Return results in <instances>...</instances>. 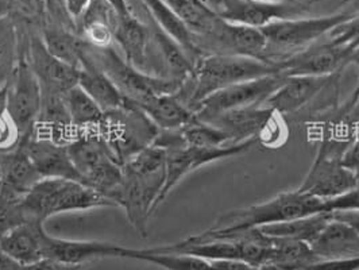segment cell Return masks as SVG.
Here are the masks:
<instances>
[{
  "mask_svg": "<svg viewBox=\"0 0 359 270\" xmlns=\"http://www.w3.org/2000/svg\"><path fill=\"white\" fill-rule=\"evenodd\" d=\"M341 73L330 76H285L283 86L270 96L265 106L276 114H297L315 100H320Z\"/></svg>",
  "mask_w": 359,
  "mask_h": 270,
  "instance_id": "cell-16",
  "label": "cell"
},
{
  "mask_svg": "<svg viewBox=\"0 0 359 270\" xmlns=\"http://www.w3.org/2000/svg\"><path fill=\"white\" fill-rule=\"evenodd\" d=\"M276 112L266 106L239 108L214 115L205 121H200L220 128L233 138L235 144L252 138H261L266 128L274 121Z\"/></svg>",
  "mask_w": 359,
  "mask_h": 270,
  "instance_id": "cell-21",
  "label": "cell"
},
{
  "mask_svg": "<svg viewBox=\"0 0 359 270\" xmlns=\"http://www.w3.org/2000/svg\"><path fill=\"white\" fill-rule=\"evenodd\" d=\"M341 163L346 169H348L359 184V133L353 138V141L347 146L346 151L343 153Z\"/></svg>",
  "mask_w": 359,
  "mask_h": 270,
  "instance_id": "cell-41",
  "label": "cell"
},
{
  "mask_svg": "<svg viewBox=\"0 0 359 270\" xmlns=\"http://www.w3.org/2000/svg\"><path fill=\"white\" fill-rule=\"evenodd\" d=\"M262 1H278V3H304L300 0H262Z\"/></svg>",
  "mask_w": 359,
  "mask_h": 270,
  "instance_id": "cell-47",
  "label": "cell"
},
{
  "mask_svg": "<svg viewBox=\"0 0 359 270\" xmlns=\"http://www.w3.org/2000/svg\"><path fill=\"white\" fill-rule=\"evenodd\" d=\"M118 207L115 201L81 181L42 179L22 198V210L29 220L45 223L65 212Z\"/></svg>",
  "mask_w": 359,
  "mask_h": 270,
  "instance_id": "cell-3",
  "label": "cell"
},
{
  "mask_svg": "<svg viewBox=\"0 0 359 270\" xmlns=\"http://www.w3.org/2000/svg\"><path fill=\"white\" fill-rule=\"evenodd\" d=\"M46 49L58 60L80 69L86 41L67 26L46 22L41 33Z\"/></svg>",
  "mask_w": 359,
  "mask_h": 270,
  "instance_id": "cell-30",
  "label": "cell"
},
{
  "mask_svg": "<svg viewBox=\"0 0 359 270\" xmlns=\"http://www.w3.org/2000/svg\"><path fill=\"white\" fill-rule=\"evenodd\" d=\"M48 231L39 220H26L0 236V252L20 268L45 258Z\"/></svg>",
  "mask_w": 359,
  "mask_h": 270,
  "instance_id": "cell-19",
  "label": "cell"
},
{
  "mask_svg": "<svg viewBox=\"0 0 359 270\" xmlns=\"http://www.w3.org/2000/svg\"><path fill=\"white\" fill-rule=\"evenodd\" d=\"M22 198L23 196L0 187V236L29 220L22 210Z\"/></svg>",
  "mask_w": 359,
  "mask_h": 270,
  "instance_id": "cell-36",
  "label": "cell"
},
{
  "mask_svg": "<svg viewBox=\"0 0 359 270\" xmlns=\"http://www.w3.org/2000/svg\"><path fill=\"white\" fill-rule=\"evenodd\" d=\"M325 38L350 53L355 50L359 46V10L354 11V14L346 22L331 30Z\"/></svg>",
  "mask_w": 359,
  "mask_h": 270,
  "instance_id": "cell-38",
  "label": "cell"
},
{
  "mask_svg": "<svg viewBox=\"0 0 359 270\" xmlns=\"http://www.w3.org/2000/svg\"><path fill=\"white\" fill-rule=\"evenodd\" d=\"M311 3H278L262 0H217L215 13L224 20L262 29L283 19L300 18Z\"/></svg>",
  "mask_w": 359,
  "mask_h": 270,
  "instance_id": "cell-13",
  "label": "cell"
},
{
  "mask_svg": "<svg viewBox=\"0 0 359 270\" xmlns=\"http://www.w3.org/2000/svg\"><path fill=\"white\" fill-rule=\"evenodd\" d=\"M42 180L29 156L18 149L0 153V187L25 196L38 181Z\"/></svg>",
  "mask_w": 359,
  "mask_h": 270,
  "instance_id": "cell-28",
  "label": "cell"
},
{
  "mask_svg": "<svg viewBox=\"0 0 359 270\" xmlns=\"http://www.w3.org/2000/svg\"><path fill=\"white\" fill-rule=\"evenodd\" d=\"M42 107V87L22 50L18 67L6 92V109L19 127L23 138L32 135Z\"/></svg>",
  "mask_w": 359,
  "mask_h": 270,
  "instance_id": "cell-11",
  "label": "cell"
},
{
  "mask_svg": "<svg viewBox=\"0 0 359 270\" xmlns=\"http://www.w3.org/2000/svg\"><path fill=\"white\" fill-rule=\"evenodd\" d=\"M353 14L354 11L348 8L330 15L283 19L270 23L261 29L268 41L266 60L276 65L280 60L320 41Z\"/></svg>",
  "mask_w": 359,
  "mask_h": 270,
  "instance_id": "cell-7",
  "label": "cell"
},
{
  "mask_svg": "<svg viewBox=\"0 0 359 270\" xmlns=\"http://www.w3.org/2000/svg\"><path fill=\"white\" fill-rule=\"evenodd\" d=\"M20 54L17 22L8 13L0 10V90H7V84L18 67Z\"/></svg>",
  "mask_w": 359,
  "mask_h": 270,
  "instance_id": "cell-33",
  "label": "cell"
},
{
  "mask_svg": "<svg viewBox=\"0 0 359 270\" xmlns=\"http://www.w3.org/2000/svg\"><path fill=\"white\" fill-rule=\"evenodd\" d=\"M62 3L68 17L72 19L73 23H76L90 8L93 0H62Z\"/></svg>",
  "mask_w": 359,
  "mask_h": 270,
  "instance_id": "cell-43",
  "label": "cell"
},
{
  "mask_svg": "<svg viewBox=\"0 0 359 270\" xmlns=\"http://www.w3.org/2000/svg\"><path fill=\"white\" fill-rule=\"evenodd\" d=\"M67 149L81 181L115 201L123 179V165L102 135L96 130L83 133Z\"/></svg>",
  "mask_w": 359,
  "mask_h": 270,
  "instance_id": "cell-5",
  "label": "cell"
},
{
  "mask_svg": "<svg viewBox=\"0 0 359 270\" xmlns=\"http://www.w3.org/2000/svg\"><path fill=\"white\" fill-rule=\"evenodd\" d=\"M106 1L118 17H125V15L131 14V8H130L127 0H106Z\"/></svg>",
  "mask_w": 359,
  "mask_h": 270,
  "instance_id": "cell-46",
  "label": "cell"
},
{
  "mask_svg": "<svg viewBox=\"0 0 359 270\" xmlns=\"http://www.w3.org/2000/svg\"><path fill=\"white\" fill-rule=\"evenodd\" d=\"M319 212H327L325 201L308 196L294 189L283 192L276 198L259 204L224 212L216 219L215 223L207 230V233L233 234Z\"/></svg>",
  "mask_w": 359,
  "mask_h": 270,
  "instance_id": "cell-2",
  "label": "cell"
},
{
  "mask_svg": "<svg viewBox=\"0 0 359 270\" xmlns=\"http://www.w3.org/2000/svg\"><path fill=\"white\" fill-rule=\"evenodd\" d=\"M22 140L23 135L19 127L6 109V112L0 115V153H7L18 149Z\"/></svg>",
  "mask_w": 359,
  "mask_h": 270,
  "instance_id": "cell-39",
  "label": "cell"
},
{
  "mask_svg": "<svg viewBox=\"0 0 359 270\" xmlns=\"http://www.w3.org/2000/svg\"><path fill=\"white\" fill-rule=\"evenodd\" d=\"M19 146L34 163L42 179L81 181L65 144L27 135Z\"/></svg>",
  "mask_w": 359,
  "mask_h": 270,
  "instance_id": "cell-20",
  "label": "cell"
},
{
  "mask_svg": "<svg viewBox=\"0 0 359 270\" xmlns=\"http://www.w3.org/2000/svg\"><path fill=\"white\" fill-rule=\"evenodd\" d=\"M331 212H319L313 215L303 216L281 222L276 224H268L259 227L258 230L265 235L274 238H285L292 241H299L309 245L331 220Z\"/></svg>",
  "mask_w": 359,
  "mask_h": 270,
  "instance_id": "cell-31",
  "label": "cell"
},
{
  "mask_svg": "<svg viewBox=\"0 0 359 270\" xmlns=\"http://www.w3.org/2000/svg\"><path fill=\"white\" fill-rule=\"evenodd\" d=\"M350 52L322 38L306 49L280 60L276 65L284 76H330L341 72Z\"/></svg>",
  "mask_w": 359,
  "mask_h": 270,
  "instance_id": "cell-14",
  "label": "cell"
},
{
  "mask_svg": "<svg viewBox=\"0 0 359 270\" xmlns=\"http://www.w3.org/2000/svg\"><path fill=\"white\" fill-rule=\"evenodd\" d=\"M64 103L68 109L73 127L80 135L83 133L95 131L103 122L106 112L79 86L73 87L72 90L64 95Z\"/></svg>",
  "mask_w": 359,
  "mask_h": 270,
  "instance_id": "cell-32",
  "label": "cell"
},
{
  "mask_svg": "<svg viewBox=\"0 0 359 270\" xmlns=\"http://www.w3.org/2000/svg\"><path fill=\"white\" fill-rule=\"evenodd\" d=\"M144 4L147 17L151 19L158 27L172 36L180 46L187 52L189 58L196 65L203 57L198 50L196 36L185 26V23L175 14V11L163 0H141Z\"/></svg>",
  "mask_w": 359,
  "mask_h": 270,
  "instance_id": "cell-29",
  "label": "cell"
},
{
  "mask_svg": "<svg viewBox=\"0 0 359 270\" xmlns=\"http://www.w3.org/2000/svg\"><path fill=\"white\" fill-rule=\"evenodd\" d=\"M274 73H280L278 67L266 61L242 55L208 54L198 60L192 77L177 95L194 111L200 102L217 90Z\"/></svg>",
  "mask_w": 359,
  "mask_h": 270,
  "instance_id": "cell-1",
  "label": "cell"
},
{
  "mask_svg": "<svg viewBox=\"0 0 359 270\" xmlns=\"http://www.w3.org/2000/svg\"><path fill=\"white\" fill-rule=\"evenodd\" d=\"M77 86L87 92L92 100L104 112L123 107L128 102L107 74L99 69L90 58H87L84 52L79 69Z\"/></svg>",
  "mask_w": 359,
  "mask_h": 270,
  "instance_id": "cell-26",
  "label": "cell"
},
{
  "mask_svg": "<svg viewBox=\"0 0 359 270\" xmlns=\"http://www.w3.org/2000/svg\"><path fill=\"white\" fill-rule=\"evenodd\" d=\"M181 135L185 144L192 147H220L235 144L233 138L220 128L200 122L198 119L181 128Z\"/></svg>",
  "mask_w": 359,
  "mask_h": 270,
  "instance_id": "cell-35",
  "label": "cell"
},
{
  "mask_svg": "<svg viewBox=\"0 0 359 270\" xmlns=\"http://www.w3.org/2000/svg\"><path fill=\"white\" fill-rule=\"evenodd\" d=\"M327 212L335 211H359V185L339 198L325 201Z\"/></svg>",
  "mask_w": 359,
  "mask_h": 270,
  "instance_id": "cell-40",
  "label": "cell"
},
{
  "mask_svg": "<svg viewBox=\"0 0 359 270\" xmlns=\"http://www.w3.org/2000/svg\"><path fill=\"white\" fill-rule=\"evenodd\" d=\"M331 215L334 219H338L350 224L359 233V211H335V212H331Z\"/></svg>",
  "mask_w": 359,
  "mask_h": 270,
  "instance_id": "cell-45",
  "label": "cell"
},
{
  "mask_svg": "<svg viewBox=\"0 0 359 270\" xmlns=\"http://www.w3.org/2000/svg\"><path fill=\"white\" fill-rule=\"evenodd\" d=\"M126 252V246L104 241L65 239L50 234L46 235L45 241V258L74 266H84L104 258H123Z\"/></svg>",
  "mask_w": 359,
  "mask_h": 270,
  "instance_id": "cell-18",
  "label": "cell"
},
{
  "mask_svg": "<svg viewBox=\"0 0 359 270\" xmlns=\"http://www.w3.org/2000/svg\"><path fill=\"white\" fill-rule=\"evenodd\" d=\"M84 55L107 74L127 100L137 106L154 95L179 93L185 84L179 80L153 76L135 69L111 46L96 48L86 42Z\"/></svg>",
  "mask_w": 359,
  "mask_h": 270,
  "instance_id": "cell-6",
  "label": "cell"
},
{
  "mask_svg": "<svg viewBox=\"0 0 359 270\" xmlns=\"http://www.w3.org/2000/svg\"><path fill=\"white\" fill-rule=\"evenodd\" d=\"M309 248L319 261L359 259V233L350 224L331 217Z\"/></svg>",
  "mask_w": 359,
  "mask_h": 270,
  "instance_id": "cell-22",
  "label": "cell"
},
{
  "mask_svg": "<svg viewBox=\"0 0 359 270\" xmlns=\"http://www.w3.org/2000/svg\"><path fill=\"white\" fill-rule=\"evenodd\" d=\"M196 38L214 32L220 17L200 0H163Z\"/></svg>",
  "mask_w": 359,
  "mask_h": 270,
  "instance_id": "cell-34",
  "label": "cell"
},
{
  "mask_svg": "<svg viewBox=\"0 0 359 270\" xmlns=\"http://www.w3.org/2000/svg\"><path fill=\"white\" fill-rule=\"evenodd\" d=\"M96 131L107 142L122 165L153 144L160 133L158 127L144 111L130 100L123 107L106 112L103 122Z\"/></svg>",
  "mask_w": 359,
  "mask_h": 270,
  "instance_id": "cell-8",
  "label": "cell"
},
{
  "mask_svg": "<svg viewBox=\"0 0 359 270\" xmlns=\"http://www.w3.org/2000/svg\"><path fill=\"white\" fill-rule=\"evenodd\" d=\"M116 14L106 0H93L84 15L74 23L76 33L96 48L111 46Z\"/></svg>",
  "mask_w": 359,
  "mask_h": 270,
  "instance_id": "cell-27",
  "label": "cell"
},
{
  "mask_svg": "<svg viewBox=\"0 0 359 270\" xmlns=\"http://www.w3.org/2000/svg\"><path fill=\"white\" fill-rule=\"evenodd\" d=\"M285 80L283 73L236 83L217 90L200 102L194 109L198 121H205L214 115L239 108L265 106L270 96L278 90Z\"/></svg>",
  "mask_w": 359,
  "mask_h": 270,
  "instance_id": "cell-10",
  "label": "cell"
},
{
  "mask_svg": "<svg viewBox=\"0 0 359 270\" xmlns=\"http://www.w3.org/2000/svg\"><path fill=\"white\" fill-rule=\"evenodd\" d=\"M196 43L203 55H242L269 62L266 60L268 41L261 29L236 25L224 19L220 18L211 34L196 38Z\"/></svg>",
  "mask_w": 359,
  "mask_h": 270,
  "instance_id": "cell-12",
  "label": "cell"
},
{
  "mask_svg": "<svg viewBox=\"0 0 359 270\" xmlns=\"http://www.w3.org/2000/svg\"><path fill=\"white\" fill-rule=\"evenodd\" d=\"M347 65H355L357 68H358V81H357V86H355V88L353 90V93H351V96H350V99L341 106V109H339V115H338V118H341V116H344L348 111H351L353 108L357 106V103H358L359 100V46L355 49V50H353L350 55H348V58H347Z\"/></svg>",
  "mask_w": 359,
  "mask_h": 270,
  "instance_id": "cell-42",
  "label": "cell"
},
{
  "mask_svg": "<svg viewBox=\"0 0 359 270\" xmlns=\"http://www.w3.org/2000/svg\"><path fill=\"white\" fill-rule=\"evenodd\" d=\"M354 135L325 134L319 144L315 161L300 187L299 192L312 198L328 201L339 198L359 185L354 175L341 163L343 153Z\"/></svg>",
  "mask_w": 359,
  "mask_h": 270,
  "instance_id": "cell-4",
  "label": "cell"
},
{
  "mask_svg": "<svg viewBox=\"0 0 359 270\" xmlns=\"http://www.w3.org/2000/svg\"><path fill=\"white\" fill-rule=\"evenodd\" d=\"M358 102H359V100H358Z\"/></svg>",
  "mask_w": 359,
  "mask_h": 270,
  "instance_id": "cell-51",
  "label": "cell"
},
{
  "mask_svg": "<svg viewBox=\"0 0 359 270\" xmlns=\"http://www.w3.org/2000/svg\"><path fill=\"white\" fill-rule=\"evenodd\" d=\"M32 135L65 146L80 135L71 122L64 96L42 93V107Z\"/></svg>",
  "mask_w": 359,
  "mask_h": 270,
  "instance_id": "cell-24",
  "label": "cell"
},
{
  "mask_svg": "<svg viewBox=\"0 0 359 270\" xmlns=\"http://www.w3.org/2000/svg\"><path fill=\"white\" fill-rule=\"evenodd\" d=\"M58 1H61V3H62V0H58ZM62 4H64V3H62Z\"/></svg>",
  "mask_w": 359,
  "mask_h": 270,
  "instance_id": "cell-50",
  "label": "cell"
},
{
  "mask_svg": "<svg viewBox=\"0 0 359 270\" xmlns=\"http://www.w3.org/2000/svg\"><path fill=\"white\" fill-rule=\"evenodd\" d=\"M165 181V169L156 172H134L123 168V179L114 196L119 208L137 234L147 236L149 220L156 212V204Z\"/></svg>",
  "mask_w": 359,
  "mask_h": 270,
  "instance_id": "cell-9",
  "label": "cell"
},
{
  "mask_svg": "<svg viewBox=\"0 0 359 270\" xmlns=\"http://www.w3.org/2000/svg\"><path fill=\"white\" fill-rule=\"evenodd\" d=\"M350 10H353V11H357L359 10V0H353V6H351V8Z\"/></svg>",
  "mask_w": 359,
  "mask_h": 270,
  "instance_id": "cell-48",
  "label": "cell"
},
{
  "mask_svg": "<svg viewBox=\"0 0 359 270\" xmlns=\"http://www.w3.org/2000/svg\"><path fill=\"white\" fill-rule=\"evenodd\" d=\"M25 55L42 87V93L64 96L77 86L79 69L54 57L41 36H30Z\"/></svg>",
  "mask_w": 359,
  "mask_h": 270,
  "instance_id": "cell-15",
  "label": "cell"
},
{
  "mask_svg": "<svg viewBox=\"0 0 359 270\" xmlns=\"http://www.w3.org/2000/svg\"><path fill=\"white\" fill-rule=\"evenodd\" d=\"M114 41L131 67L141 72L158 76L153 60L150 29L133 13L125 17H116Z\"/></svg>",
  "mask_w": 359,
  "mask_h": 270,
  "instance_id": "cell-17",
  "label": "cell"
},
{
  "mask_svg": "<svg viewBox=\"0 0 359 270\" xmlns=\"http://www.w3.org/2000/svg\"><path fill=\"white\" fill-rule=\"evenodd\" d=\"M300 1H304V3H311V0H300Z\"/></svg>",
  "mask_w": 359,
  "mask_h": 270,
  "instance_id": "cell-49",
  "label": "cell"
},
{
  "mask_svg": "<svg viewBox=\"0 0 359 270\" xmlns=\"http://www.w3.org/2000/svg\"><path fill=\"white\" fill-rule=\"evenodd\" d=\"M126 259L151 264L163 270H261L243 262L235 261H210L189 254L157 252L153 248L133 249L127 248Z\"/></svg>",
  "mask_w": 359,
  "mask_h": 270,
  "instance_id": "cell-23",
  "label": "cell"
},
{
  "mask_svg": "<svg viewBox=\"0 0 359 270\" xmlns=\"http://www.w3.org/2000/svg\"><path fill=\"white\" fill-rule=\"evenodd\" d=\"M138 107L158 127V130H181L196 121V114L177 93L154 95Z\"/></svg>",
  "mask_w": 359,
  "mask_h": 270,
  "instance_id": "cell-25",
  "label": "cell"
},
{
  "mask_svg": "<svg viewBox=\"0 0 359 270\" xmlns=\"http://www.w3.org/2000/svg\"><path fill=\"white\" fill-rule=\"evenodd\" d=\"M83 266H74V265H67L62 262H58L52 258H43L33 265L23 266L22 270H81Z\"/></svg>",
  "mask_w": 359,
  "mask_h": 270,
  "instance_id": "cell-44",
  "label": "cell"
},
{
  "mask_svg": "<svg viewBox=\"0 0 359 270\" xmlns=\"http://www.w3.org/2000/svg\"><path fill=\"white\" fill-rule=\"evenodd\" d=\"M6 3L7 13L14 20L36 25L45 19V0H0Z\"/></svg>",
  "mask_w": 359,
  "mask_h": 270,
  "instance_id": "cell-37",
  "label": "cell"
}]
</instances>
